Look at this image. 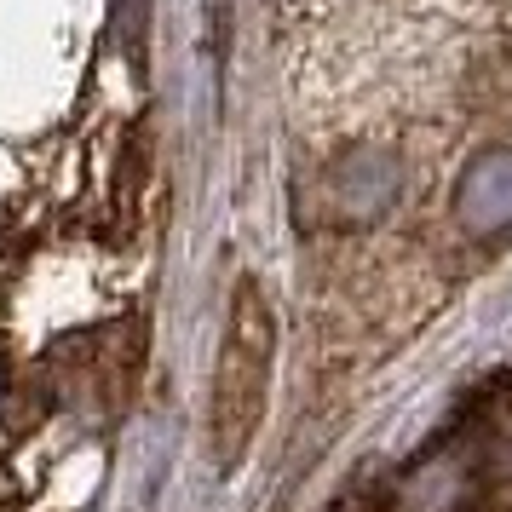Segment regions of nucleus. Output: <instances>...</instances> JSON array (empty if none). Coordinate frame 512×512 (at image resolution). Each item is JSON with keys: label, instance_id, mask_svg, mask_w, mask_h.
Masks as SVG:
<instances>
[{"label": "nucleus", "instance_id": "f257e3e1", "mask_svg": "<svg viewBox=\"0 0 512 512\" xmlns=\"http://www.w3.org/2000/svg\"><path fill=\"white\" fill-rule=\"evenodd\" d=\"M271 357H277V317L259 294L254 277H242L231 305V328L219 346V374H213V461L219 472H236L271 397Z\"/></svg>", "mask_w": 512, "mask_h": 512}]
</instances>
